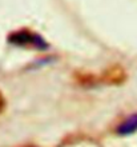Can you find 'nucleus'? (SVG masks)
<instances>
[{"label":"nucleus","mask_w":137,"mask_h":147,"mask_svg":"<svg viewBox=\"0 0 137 147\" xmlns=\"http://www.w3.org/2000/svg\"><path fill=\"white\" fill-rule=\"evenodd\" d=\"M4 107V98H3V95L0 94V110Z\"/></svg>","instance_id":"nucleus-3"},{"label":"nucleus","mask_w":137,"mask_h":147,"mask_svg":"<svg viewBox=\"0 0 137 147\" xmlns=\"http://www.w3.org/2000/svg\"><path fill=\"white\" fill-rule=\"evenodd\" d=\"M137 131V114L129 116L126 120H124L117 128V132L120 135H129Z\"/></svg>","instance_id":"nucleus-2"},{"label":"nucleus","mask_w":137,"mask_h":147,"mask_svg":"<svg viewBox=\"0 0 137 147\" xmlns=\"http://www.w3.org/2000/svg\"><path fill=\"white\" fill-rule=\"evenodd\" d=\"M8 42L11 44H15V46H20V47H27V46H32L37 50H47L48 48V44L41 36L36 35V34H32L29 31H19L12 34L8 39Z\"/></svg>","instance_id":"nucleus-1"}]
</instances>
